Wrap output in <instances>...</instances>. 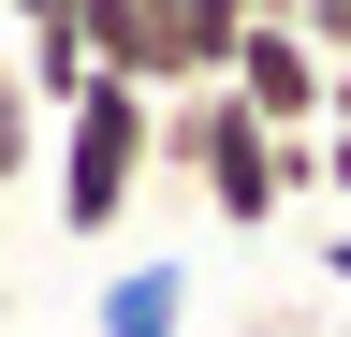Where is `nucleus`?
I'll return each instance as SVG.
<instances>
[{"instance_id":"9b49d317","label":"nucleus","mask_w":351,"mask_h":337,"mask_svg":"<svg viewBox=\"0 0 351 337\" xmlns=\"http://www.w3.org/2000/svg\"><path fill=\"white\" fill-rule=\"evenodd\" d=\"M322 132H351V59H337V89H322Z\"/></svg>"},{"instance_id":"423d86ee","label":"nucleus","mask_w":351,"mask_h":337,"mask_svg":"<svg viewBox=\"0 0 351 337\" xmlns=\"http://www.w3.org/2000/svg\"><path fill=\"white\" fill-rule=\"evenodd\" d=\"M161 15H176V89H219L234 45L263 30V0H161Z\"/></svg>"},{"instance_id":"7ed1b4c3","label":"nucleus","mask_w":351,"mask_h":337,"mask_svg":"<svg viewBox=\"0 0 351 337\" xmlns=\"http://www.w3.org/2000/svg\"><path fill=\"white\" fill-rule=\"evenodd\" d=\"M219 89H234V103L263 117V132H322V89H337V59L307 45L293 15H263L249 45H234V73H219Z\"/></svg>"},{"instance_id":"6e6552de","label":"nucleus","mask_w":351,"mask_h":337,"mask_svg":"<svg viewBox=\"0 0 351 337\" xmlns=\"http://www.w3.org/2000/svg\"><path fill=\"white\" fill-rule=\"evenodd\" d=\"M293 30H307L322 59H351V0H293Z\"/></svg>"},{"instance_id":"1a4fd4ad","label":"nucleus","mask_w":351,"mask_h":337,"mask_svg":"<svg viewBox=\"0 0 351 337\" xmlns=\"http://www.w3.org/2000/svg\"><path fill=\"white\" fill-rule=\"evenodd\" d=\"M322 191H337V205H351V132H322Z\"/></svg>"},{"instance_id":"39448f33","label":"nucleus","mask_w":351,"mask_h":337,"mask_svg":"<svg viewBox=\"0 0 351 337\" xmlns=\"http://www.w3.org/2000/svg\"><path fill=\"white\" fill-rule=\"evenodd\" d=\"M88 337H191V264H176V249L117 264V279H103V308H88Z\"/></svg>"},{"instance_id":"0eeeda50","label":"nucleus","mask_w":351,"mask_h":337,"mask_svg":"<svg viewBox=\"0 0 351 337\" xmlns=\"http://www.w3.org/2000/svg\"><path fill=\"white\" fill-rule=\"evenodd\" d=\"M44 132H59V117H44V89H29L15 59H0V205H15V191L44 176Z\"/></svg>"},{"instance_id":"20e7f679","label":"nucleus","mask_w":351,"mask_h":337,"mask_svg":"<svg viewBox=\"0 0 351 337\" xmlns=\"http://www.w3.org/2000/svg\"><path fill=\"white\" fill-rule=\"evenodd\" d=\"M73 30H88V73H132V89L176 103V15L161 0H73Z\"/></svg>"},{"instance_id":"2eb2a0df","label":"nucleus","mask_w":351,"mask_h":337,"mask_svg":"<svg viewBox=\"0 0 351 337\" xmlns=\"http://www.w3.org/2000/svg\"><path fill=\"white\" fill-rule=\"evenodd\" d=\"M73 337H88V323H73Z\"/></svg>"},{"instance_id":"f8f14e48","label":"nucleus","mask_w":351,"mask_h":337,"mask_svg":"<svg viewBox=\"0 0 351 337\" xmlns=\"http://www.w3.org/2000/svg\"><path fill=\"white\" fill-rule=\"evenodd\" d=\"M322 279H337V293H351V220H337V235H322Z\"/></svg>"},{"instance_id":"f257e3e1","label":"nucleus","mask_w":351,"mask_h":337,"mask_svg":"<svg viewBox=\"0 0 351 337\" xmlns=\"http://www.w3.org/2000/svg\"><path fill=\"white\" fill-rule=\"evenodd\" d=\"M161 176L205 191V220L278 235L293 191H322V132H263L234 89H176V103H161Z\"/></svg>"},{"instance_id":"4468645a","label":"nucleus","mask_w":351,"mask_h":337,"mask_svg":"<svg viewBox=\"0 0 351 337\" xmlns=\"http://www.w3.org/2000/svg\"><path fill=\"white\" fill-rule=\"evenodd\" d=\"M0 308H15V293H0Z\"/></svg>"},{"instance_id":"ddd939ff","label":"nucleus","mask_w":351,"mask_h":337,"mask_svg":"<svg viewBox=\"0 0 351 337\" xmlns=\"http://www.w3.org/2000/svg\"><path fill=\"white\" fill-rule=\"evenodd\" d=\"M263 15H293V0H263Z\"/></svg>"},{"instance_id":"9d476101","label":"nucleus","mask_w":351,"mask_h":337,"mask_svg":"<svg viewBox=\"0 0 351 337\" xmlns=\"http://www.w3.org/2000/svg\"><path fill=\"white\" fill-rule=\"evenodd\" d=\"M0 15H15V30H59V15H73V0H0Z\"/></svg>"},{"instance_id":"f03ea898","label":"nucleus","mask_w":351,"mask_h":337,"mask_svg":"<svg viewBox=\"0 0 351 337\" xmlns=\"http://www.w3.org/2000/svg\"><path fill=\"white\" fill-rule=\"evenodd\" d=\"M59 235H132V205L161 191V89H132V73H88V89L59 103Z\"/></svg>"}]
</instances>
